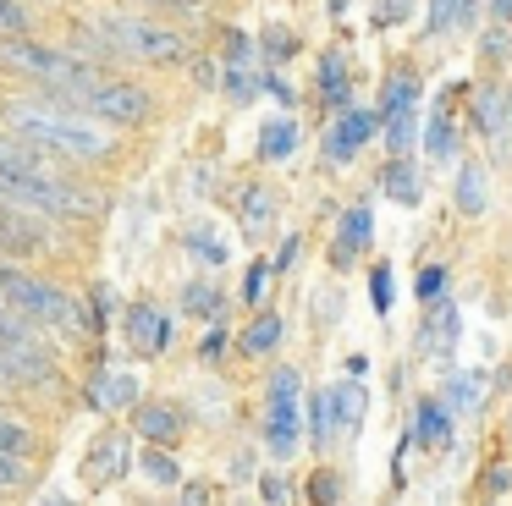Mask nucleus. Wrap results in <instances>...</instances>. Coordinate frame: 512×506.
Here are the masks:
<instances>
[{
	"label": "nucleus",
	"instance_id": "obj_45",
	"mask_svg": "<svg viewBox=\"0 0 512 506\" xmlns=\"http://www.w3.org/2000/svg\"><path fill=\"white\" fill-rule=\"evenodd\" d=\"M342 319V292L325 286V297H314V325H336Z\"/></svg>",
	"mask_w": 512,
	"mask_h": 506
},
{
	"label": "nucleus",
	"instance_id": "obj_50",
	"mask_svg": "<svg viewBox=\"0 0 512 506\" xmlns=\"http://www.w3.org/2000/svg\"><path fill=\"white\" fill-rule=\"evenodd\" d=\"M144 6H155V11H204L210 0H144Z\"/></svg>",
	"mask_w": 512,
	"mask_h": 506
},
{
	"label": "nucleus",
	"instance_id": "obj_27",
	"mask_svg": "<svg viewBox=\"0 0 512 506\" xmlns=\"http://www.w3.org/2000/svg\"><path fill=\"white\" fill-rule=\"evenodd\" d=\"M182 308H188V314H199V319H221L226 292L215 281H188V286H182Z\"/></svg>",
	"mask_w": 512,
	"mask_h": 506
},
{
	"label": "nucleus",
	"instance_id": "obj_14",
	"mask_svg": "<svg viewBox=\"0 0 512 506\" xmlns=\"http://www.w3.org/2000/svg\"><path fill=\"white\" fill-rule=\"evenodd\" d=\"M380 193H386L391 204H402V209L419 204L424 182H419V171H413V154H391V160L380 165Z\"/></svg>",
	"mask_w": 512,
	"mask_h": 506
},
{
	"label": "nucleus",
	"instance_id": "obj_16",
	"mask_svg": "<svg viewBox=\"0 0 512 506\" xmlns=\"http://www.w3.org/2000/svg\"><path fill=\"white\" fill-rule=\"evenodd\" d=\"M452 407L441 402V396H424L419 407H413V446H441V440H452Z\"/></svg>",
	"mask_w": 512,
	"mask_h": 506
},
{
	"label": "nucleus",
	"instance_id": "obj_11",
	"mask_svg": "<svg viewBox=\"0 0 512 506\" xmlns=\"http://www.w3.org/2000/svg\"><path fill=\"white\" fill-rule=\"evenodd\" d=\"M133 429L149 440V446H177L182 429H188V413L177 402H138L133 407Z\"/></svg>",
	"mask_w": 512,
	"mask_h": 506
},
{
	"label": "nucleus",
	"instance_id": "obj_56",
	"mask_svg": "<svg viewBox=\"0 0 512 506\" xmlns=\"http://www.w3.org/2000/svg\"><path fill=\"white\" fill-rule=\"evenodd\" d=\"M39 506H72V501H67V495H45Z\"/></svg>",
	"mask_w": 512,
	"mask_h": 506
},
{
	"label": "nucleus",
	"instance_id": "obj_55",
	"mask_svg": "<svg viewBox=\"0 0 512 506\" xmlns=\"http://www.w3.org/2000/svg\"><path fill=\"white\" fill-rule=\"evenodd\" d=\"M347 6H353V0H331V17H347Z\"/></svg>",
	"mask_w": 512,
	"mask_h": 506
},
{
	"label": "nucleus",
	"instance_id": "obj_32",
	"mask_svg": "<svg viewBox=\"0 0 512 506\" xmlns=\"http://www.w3.org/2000/svg\"><path fill=\"white\" fill-rule=\"evenodd\" d=\"M413 138H419V105H413V110H397V116H386V149H391V154H408Z\"/></svg>",
	"mask_w": 512,
	"mask_h": 506
},
{
	"label": "nucleus",
	"instance_id": "obj_41",
	"mask_svg": "<svg viewBox=\"0 0 512 506\" xmlns=\"http://www.w3.org/2000/svg\"><path fill=\"white\" fill-rule=\"evenodd\" d=\"M479 55H485L490 66L507 61V55H512V28H507V22H496V28H490L485 39H479Z\"/></svg>",
	"mask_w": 512,
	"mask_h": 506
},
{
	"label": "nucleus",
	"instance_id": "obj_29",
	"mask_svg": "<svg viewBox=\"0 0 512 506\" xmlns=\"http://www.w3.org/2000/svg\"><path fill=\"white\" fill-rule=\"evenodd\" d=\"M0 451H12V457H34L39 451V435L6 407H0Z\"/></svg>",
	"mask_w": 512,
	"mask_h": 506
},
{
	"label": "nucleus",
	"instance_id": "obj_28",
	"mask_svg": "<svg viewBox=\"0 0 512 506\" xmlns=\"http://www.w3.org/2000/svg\"><path fill=\"white\" fill-rule=\"evenodd\" d=\"M221 88H226V99H232V105H254L259 88H265V72H259V66H226Z\"/></svg>",
	"mask_w": 512,
	"mask_h": 506
},
{
	"label": "nucleus",
	"instance_id": "obj_23",
	"mask_svg": "<svg viewBox=\"0 0 512 506\" xmlns=\"http://www.w3.org/2000/svg\"><path fill=\"white\" fill-rule=\"evenodd\" d=\"M419 94H424V83H419V72H408V66H402V72H391L386 77V88H380V116H397V110H413L419 105Z\"/></svg>",
	"mask_w": 512,
	"mask_h": 506
},
{
	"label": "nucleus",
	"instance_id": "obj_24",
	"mask_svg": "<svg viewBox=\"0 0 512 506\" xmlns=\"http://www.w3.org/2000/svg\"><path fill=\"white\" fill-rule=\"evenodd\" d=\"M336 413H342V435H364V418H369L364 380H342V385H336Z\"/></svg>",
	"mask_w": 512,
	"mask_h": 506
},
{
	"label": "nucleus",
	"instance_id": "obj_7",
	"mask_svg": "<svg viewBox=\"0 0 512 506\" xmlns=\"http://www.w3.org/2000/svg\"><path fill=\"white\" fill-rule=\"evenodd\" d=\"M303 407L298 396H265V424H259V435H265V451L276 462H292L298 457V440H303Z\"/></svg>",
	"mask_w": 512,
	"mask_h": 506
},
{
	"label": "nucleus",
	"instance_id": "obj_17",
	"mask_svg": "<svg viewBox=\"0 0 512 506\" xmlns=\"http://www.w3.org/2000/svg\"><path fill=\"white\" fill-rule=\"evenodd\" d=\"M309 440H314V451H331V440L342 435V413H336V385H325V391H314L309 396Z\"/></svg>",
	"mask_w": 512,
	"mask_h": 506
},
{
	"label": "nucleus",
	"instance_id": "obj_38",
	"mask_svg": "<svg viewBox=\"0 0 512 506\" xmlns=\"http://www.w3.org/2000/svg\"><path fill=\"white\" fill-rule=\"evenodd\" d=\"M28 479H34V457H12V451H0V495L23 490Z\"/></svg>",
	"mask_w": 512,
	"mask_h": 506
},
{
	"label": "nucleus",
	"instance_id": "obj_2",
	"mask_svg": "<svg viewBox=\"0 0 512 506\" xmlns=\"http://www.w3.org/2000/svg\"><path fill=\"white\" fill-rule=\"evenodd\" d=\"M0 297H6L23 319H34L39 330H56V336H67V341L94 336L89 308H83L78 297H67L56 281H45V275H28L17 259L0 264Z\"/></svg>",
	"mask_w": 512,
	"mask_h": 506
},
{
	"label": "nucleus",
	"instance_id": "obj_18",
	"mask_svg": "<svg viewBox=\"0 0 512 506\" xmlns=\"http://www.w3.org/2000/svg\"><path fill=\"white\" fill-rule=\"evenodd\" d=\"M424 154H430L435 165H452L457 154V116H452V94H446L441 110H430V121H424Z\"/></svg>",
	"mask_w": 512,
	"mask_h": 506
},
{
	"label": "nucleus",
	"instance_id": "obj_47",
	"mask_svg": "<svg viewBox=\"0 0 512 506\" xmlns=\"http://www.w3.org/2000/svg\"><path fill=\"white\" fill-rule=\"evenodd\" d=\"M265 94L276 99L281 110H292V105H298V94H292V83L281 77V66H276V72H265Z\"/></svg>",
	"mask_w": 512,
	"mask_h": 506
},
{
	"label": "nucleus",
	"instance_id": "obj_3",
	"mask_svg": "<svg viewBox=\"0 0 512 506\" xmlns=\"http://www.w3.org/2000/svg\"><path fill=\"white\" fill-rule=\"evenodd\" d=\"M94 28L105 33V44H111L116 61L182 66L193 55L177 28H166V22H155V17H138V11H105V17H94Z\"/></svg>",
	"mask_w": 512,
	"mask_h": 506
},
{
	"label": "nucleus",
	"instance_id": "obj_13",
	"mask_svg": "<svg viewBox=\"0 0 512 506\" xmlns=\"http://www.w3.org/2000/svg\"><path fill=\"white\" fill-rule=\"evenodd\" d=\"M452 204H457V215H468V220H479V215L490 209V176H485V165H479V160H463V165H457Z\"/></svg>",
	"mask_w": 512,
	"mask_h": 506
},
{
	"label": "nucleus",
	"instance_id": "obj_9",
	"mask_svg": "<svg viewBox=\"0 0 512 506\" xmlns=\"http://www.w3.org/2000/svg\"><path fill=\"white\" fill-rule=\"evenodd\" d=\"M375 242V209L369 204H347L336 220V242H331V264L336 270H353L364 259V248Z\"/></svg>",
	"mask_w": 512,
	"mask_h": 506
},
{
	"label": "nucleus",
	"instance_id": "obj_34",
	"mask_svg": "<svg viewBox=\"0 0 512 506\" xmlns=\"http://www.w3.org/2000/svg\"><path fill=\"white\" fill-rule=\"evenodd\" d=\"M270 281H276V264H270V259H254V264H248V275H243V303L259 308V303L270 297Z\"/></svg>",
	"mask_w": 512,
	"mask_h": 506
},
{
	"label": "nucleus",
	"instance_id": "obj_21",
	"mask_svg": "<svg viewBox=\"0 0 512 506\" xmlns=\"http://www.w3.org/2000/svg\"><path fill=\"white\" fill-rule=\"evenodd\" d=\"M292 154H298V121H292V116L265 121V127H259V160L281 165V160H292Z\"/></svg>",
	"mask_w": 512,
	"mask_h": 506
},
{
	"label": "nucleus",
	"instance_id": "obj_8",
	"mask_svg": "<svg viewBox=\"0 0 512 506\" xmlns=\"http://www.w3.org/2000/svg\"><path fill=\"white\" fill-rule=\"evenodd\" d=\"M133 440L122 435V429H105V435H94L89 457H83V479L94 484V490H111L116 479H127L133 473Z\"/></svg>",
	"mask_w": 512,
	"mask_h": 506
},
{
	"label": "nucleus",
	"instance_id": "obj_30",
	"mask_svg": "<svg viewBox=\"0 0 512 506\" xmlns=\"http://www.w3.org/2000/svg\"><path fill=\"white\" fill-rule=\"evenodd\" d=\"M188 253H193L199 264H210V270H221V264L232 259V248L221 242V231H210V226H193V231H188Z\"/></svg>",
	"mask_w": 512,
	"mask_h": 506
},
{
	"label": "nucleus",
	"instance_id": "obj_37",
	"mask_svg": "<svg viewBox=\"0 0 512 506\" xmlns=\"http://www.w3.org/2000/svg\"><path fill=\"white\" fill-rule=\"evenodd\" d=\"M17 33H34V11L23 0H0V39H17Z\"/></svg>",
	"mask_w": 512,
	"mask_h": 506
},
{
	"label": "nucleus",
	"instance_id": "obj_33",
	"mask_svg": "<svg viewBox=\"0 0 512 506\" xmlns=\"http://www.w3.org/2000/svg\"><path fill=\"white\" fill-rule=\"evenodd\" d=\"M369 303H375V314H391V303H397V281H391L386 259L369 264Z\"/></svg>",
	"mask_w": 512,
	"mask_h": 506
},
{
	"label": "nucleus",
	"instance_id": "obj_54",
	"mask_svg": "<svg viewBox=\"0 0 512 506\" xmlns=\"http://www.w3.org/2000/svg\"><path fill=\"white\" fill-rule=\"evenodd\" d=\"M210 501V490H204V484H188V490H182V506H204Z\"/></svg>",
	"mask_w": 512,
	"mask_h": 506
},
{
	"label": "nucleus",
	"instance_id": "obj_20",
	"mask_svg": "<svg viewBox=\"0 0 512 506\" xmlns=\"http://www.w3.org/2000/svg\"><path fill=\"white\" fill-rule=\"evenodd\" d=\"M441 402L452 407L457 418H474L479 402H485V374H479V369H452V380H446Z\"/></svg>",
	"mask_w": 512,
	"mask_h": 506
},
{
	"label": "nucleus",
	"instance_id": "obj_35",
	"mask_svg": "<svg viewBox=\"0 0 512 506\" xmlns=\"http://www.w3.org/2000/svg\"><path fill=\"white\" fill-rule=\"evenodd\" d=\"M292 50H298V39H292L287 28H265V33H259V55H265V66H287Z\"/></svg>",
	"mask_w": 512,
	"mask_h": 506
},
{
	"label": "nucleus",
	"instance_id": "obj_42",
	"mask_svg": "<svg viewBox=\"0 0 512 506\" xmlns=\"http://www.w3.org/2000/svg\"><path fill=\"white\" fill-rule=\"evenodd\" d=\"M413 17V0H375V28H402Z\"/></svg>",
	"mask_w": 512,
	"mask_h": 506
},
{
	"label": "nucleus",
	"instance_id": "obj_1",
	"mask_svg": "<svg viewBox=\"0 0 512 506\" xmlns=\"http://www.w3.org/2000/svg\"><path fill=\"white\" fill-rule=\"evenodd\" d=\"M0 132H12L28 149L50 154L61 165H105L116 154V132L122 127H111V121L34 88V94H17L0 105Z\"/></svg>",
	"mask_w": 512,
	"mask_h": 506
},
{
	"label": "nucleus",
	"instance_id": "obj_25",
	"mask_svg": "<svg viewBox=\"0 0 512 506\" xmlns=\"http://www.w3.org/2000/svg\"><path fill=\"white\" fill-rule=\"evenodd\" d=\"M479 132H490V138H507L512 127V99L501 94V88H479Z\"/></svg>",
	"mask_w": 512,
	"mask_h": 506
},
{
	"label": "nucleus",
	"instance_id": "obj_43",
	"mask_svg": "<svg viewBox=\"0 0 512 506\" xmlns=\"http://www.w3.org/2000/svg\"><path fill=\"white\" fill-rule=\"evenodd\" d=\"M298 391H303V374L298 369H287V363H281V369H270L265 396H298Z\"/></svg>",
	"mask_w": 512,
	"mask_h": 506
},
{
	"label": "nucleus",
	"instance_id": "obj_12",
	"mask_svg": "<svg viewBox=\"0 0 512 506\" xmlns=\"http://www.w3.org/2000/svg\"><path fill=\"white\" fill-rule=\"evenodd\" d=\"M314 94H320L325 110H347L353 105V77H347V55L325 50L320 66H314Z\"/></svg>",
	"mask_w": 512,
	"mask_h": 506
},
{
	"label": "nucleus",
	"instance_id": "obj_39",
	"mask_svg": "<svg viewBox=\"0 0 512 506\" xmlns=\"http://www.w3.org/2000/svg\"><path fill=\"white\" fill-rule=\"evenodd\" d=\"M441 292H446V264H424L419 281H413V297L419 303H441Z\"/></svg>",
	"mask_w": 512,
	"mask_h": 506
},
{
	"label": "nucleus",
	"instance_id": "obj_46",
	"mask_svg": "<svg viewBox=\"0 0 512 506\" xmlns=\"http://www.w3.org/2000/svg\"><path fill=\"white\" fill-rule=\"evenodd\" d=\"M221 352H226V325H221V319H210V330H204V341H199V358L215 363Z\"/></svg>",
	"mask_w": 512,
	"mask_h": 506
},
{
	"label": "nucleus",
	"instance_id": "obj_40",
	"mask_svg": "<svg viewBox=\"0 0 512 506\" xmlns=\"http://www.w3.org/2000/svg\"><path fill=\"white\" fill-rule=\"evenodd\" d=\"M457 28V0H430V11H424V33L430 39H441V33Z\"/></svg>",
	"mask_w": 512,
	"mask_h": 506
},
{
	"label": "nucleus",
	"instance_id": "obj_22",
	"mask_svg": "<svg viewBox=\"0 0 512 506\" xmlns=\"http://www.w3.org/2000/svg\"><path fill=\"white\" fill-rule=\"evenodd\" d=\"M281 336H287V319H281V314H270V308H259V314H254V325L243 330V341H237V347H243L248 358H270V352L281 347Z\"/></svg>",
	"mask_w": 512,
	"mask_h": 506
},
{
	"label": "nucleus",
	"instance_id": "obj_53",
	"mask_svg": "<svg viewBox=\"0 0 512 506\" xmlns=\"http://www.w3.org/2000/svg\"><path fill=\"white\" fill-rule=\"evenodd\" d=\"M485 11H490L496 22H507V28H512V0H485Z\"/></svg>",
	"mask_w": 512,
	"mask_h": 506
},
{
	"label": "nucleus",
	"instance_id": "obj_36",
	"mask_svg": "<svg viewBox=\"0 0 512 506\" xmlns=\"http://www.w3.org/2000/svg\"><path fill=\"white\" fill-rule=\"evenodd\" d=\"M221 66H259V39H248V33H226L221 44Z\"/></svg>",
	"mask_w": 512,
	"mask_h": 506
},
{
	"label": "nucleus",
	"instance_id": "obj_10",
	"mask_svg": "<svg viewBox=\"0 0 512 506\" xmlns=\"http://www.w3.org/2000/svg\"><path fill=\"white\" fill-rule=\"evenodd\" d=\"M89 407H100V413H133L144 396H138V374L127 369H94L89 374Z\"/></svg>",
	"mask_w": 512,
	"mask_h": 506
},
{
	"label": "nucleus",
	"instance_id": "obj_6",
	"mask_svg": "<svg viewBox=\"0 0 512 506\" xmlns=\"http://www.w3.org/2000/svg\"><path fill=\"white\" fill-rule=\"evenodd\" d=\"M122 336L138 358H160V352H171V341H177V325H171V314L160 303L138 297V303L122 308Z\"/></svg>",
	"mask_w": 512,
	"mask_h": 506
},
{
	"label": "nucleus",
	"instance_id": "obj_19",
	"mask_svg": "<svg viewBox=\"0 0 512 506\" xmlns=\"http://www.w3.org/2000/svg\"><path fill=\"white\" fill-rule=\"evenodd\" d=\"M457 336H463V319H457V308H452V303H430V319H424L419 347H424V352H441V358H452Z\"/></svg>",
	"mask_w": 512,
	"mask_h": 506
},
{
	"label": "nucleus",
	"instance_id": "obj_5",
	"mask_svg": "<svg viewBox=\"0 0 512 506\" xmlns=\"http://www.w3.org/2000/svg\"><path fill=\"white\" fill-rule=\"evenodd\" d=\"M375 132H386L380 105H347V110H336V121L325 127L320 149H325V160H331V165H353Z\"/></svg>",
	"mask_w": 512,
	"mask_h": 506
},
{
	"label": "nucleus",
	"instance_id": "obj_48",
	"mask_svg": "<svg viewBox=\"0 0 512 506\" xmlns=\"http://www.w3.org/2000/svg\"><path fill=\"white\" fill-rule=\"evenodd\" d=\"M259 495H265L270 506H287L292 501V490H287V479H281V473H265V479H259Z\"/></svg>",
	"mask_w": 512,
	"mask_h": 506
},
{
	"label": "nucleus",
	"instance_id": "obj_15",
	"mask_svg": "<svg viewBox=\"0 0 512 506\" xmlns=\"http://www.w3.org/2000/svg\"><path fill=\"white\" fill-rule=\"evenodd\" d=\"M276 215H281V193H270V187H259V182L237 193V220H243L248 237H265V231L276 226Z\"/></svg>",
	"mask_w": 512,
	"mask_h": 506
},
{
	"label": "nucleus",
	"instance_id": "obj_31",
	"mask_svg": "<svg viewBox=\"0 0 512 506\" xmlns=\"http://www.w3.org/2000/svg\"><path fill=\"white\" fill-rule=\"evenodd\" d=\"M138 468H144V479H155V484H182V468H177V457H171V446H144V457H138Z\"/></svg>",
	"mask_w": 512,
	"mask_h": 506
},
{
	"label": "nucleus",
	"instance_id": "obj_26",
	"mask_svg": "<svg viewBox=\"0 0 512 506\" xmlns=\"http://www.w3.org/2000/svg\"><path fill=\"white\" fill-rule=\"evenodd\" d=\"M303 495H309V506H342V495H347V479L331 468V462H320V468L309 473V484H303Z\"/></svg>",
	"mask_w": 512,
	"mask_h": 506
},
{
	"label": "nucleus",
	"instance_id": "obj_52",
	"mask_svg": "<svg viewBox=\"0 0 512 506\" xmlns=\"http://www.w3.org/2000/svg\"><path fill=\"white\" fill-rule=\"evenodd\" d=\"M215 66H221V61H193V77H199L204 88H215V83H221V72H215Z\"/></svg>",
	"mask_w": 512,
	"mask_h": 506
},
{
	"label": "nucleus",
	"instance_id": "obj_49",
	"mask_svg": "<svg viewBox=\"0 0 512 506\" xmlns=\"http://www.w3.org/2000/svg\"><path fill=\"white\" fill-rule=\"evenodd\" d=\"M479 0H457V28H479Z\"/></svg>",
	"mask_w": 512,
	"mask_h": 506
},
{
	"label": "nucleus",
	"instance_id": "obj_44",
	"mask_svg": "<svg viewBox=\"0 0 512 506\" xmlns=\"http://www.w3.org/2000/svg\"><path fill=\"white\" fill-rule=\"evenodd\" d=\"M89 319H94V336H105V325H111V286H94L89 292Z\"/></svg>",
	"mask_w": 512,
	"mask_h": 506
},
{
	"label": "nucleus",
	"instance_id": "obj_51",
	"mask_svg": "<svg viewBox=\"0 0 512 506\" xmlns=\"http://www.w3.org/2000/svg\"><path fill=\"white\" fill-rule=\"evenodd\" d=\"M292 259H298V237H287V242H281V253L270 259V264H276V275H281V270H292Z\"/></svg>",
	"mask_w": 512,
	"mask_h": 506
},
{
	"label": "nucleus",
	"instance_id": "obj_4",
	"mask_svg": "<svg viewBox=\"0 0 512 506\" xmlns=\"http://www.w3.org/2000/svg\"><path fill=\"white\" fill-rule=\"evenodd\" d=\"M83 110L100 121H111V127H144L149 116H155V94L138 83H127V77H111L100 72V83L89 88V99H83Z\"/></svg>",
	"mask_w": 512,
	"mask_h": 506
}]
</instances>
